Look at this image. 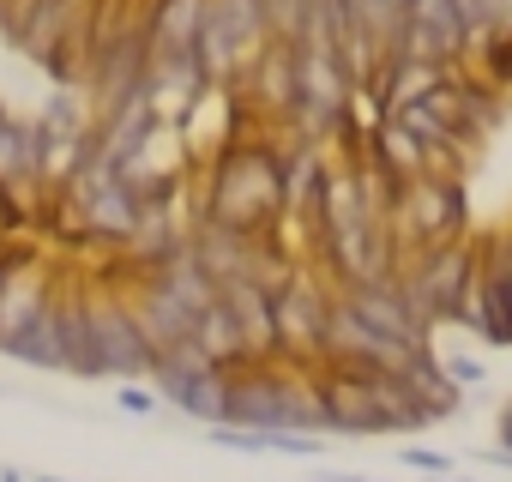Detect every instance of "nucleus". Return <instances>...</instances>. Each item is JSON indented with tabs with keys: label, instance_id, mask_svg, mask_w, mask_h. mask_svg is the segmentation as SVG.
Returning a JSON list of instances; mask_svg holds the SVG:
<instances>
[{
	"label": "nucleus",
	"instance_id": "1",
	"mask_svg": "<svg viewBox=\"0 0 512 482\" xmlns=\"http://www.w3.org/2000/svg\"><path fill=\"white\" fill-rule=\"evenodd\" d=\"M199 217L241 229V235H278L284 223V181H278V127L260 139H235L217 145Z\"/></svg>",
	"mask_w": 512,
	"mask_h": 482
},
{
	"label": "nucleus",
	"instance_id": "2",
	"mask_svg": "<svg viewBox=\"0 0 512 482\" xmlns=\"http://www.w3.org/2000/svg\"><path fill=\"white\" fill-rule=\"evenodd\" d=\"M464 223H470V205H464V181L458 175H416L404 181L386 229L398 241V254L410 248H440V241H464Z\"/></svg>",
	"mask_w": 512,
	"mask_h": 482
},
{
	"label": "nucleus",
	"instance_id": "3",
	"mask_svg": "<svg viewBox=\"0 0 512 482\" xmlns=\"http://www.w3.org/2000/svg\"><path fill=\"white\" fill-rule=\"evenodd\" d=\"M85 338H91V380H145L151 344L139 338L127 302L109 284H85Z\"/></svg>",
	"mask_w": 512,
	"mask_h": 482
},
{
	"label": "nucleus",
	"instance_id": "4",
	"mask_svg": "<svg viewBox=\"0 0 512 482\" xmlns=\"http://www.w3.org/2000/svg\"><path fill=\"white\" fill-rule=\"evenodd\" d=\"M470 266H476L470 241L410 248V254L398 260V284H404V296H410V308H416V320H422L428 332H434L440 320H452V314H458V302H464V284H470Z\"/></svg>",
	"mask_w": 512,
	"mask_h": 482
},
{
	"label": "nucleus",
	"instance_id": "5",
	"mask_svg": "<svg viewBox=\"0 0 512 482\" xmlns=\"http://www.w3.org/2000/svg\"><path fill=\"white\" fill-rule=\"evenodd\" d=\"M470 284H464V302H458V326H470L482 344H512V254L500 241H470Z\"/></svg>",
	"mask_w": 512,
	"mask_h": 482
},
{
	"label": "nucleus",
	"instance_id": "6",
	"mask_svg": "<svg viewBox=\"0 0 512 482\" xmlns=\"http://www.w3.org/2000/svg\"><path fill=\"white\" fill-rule=\"evenodd\" d=\"M326 308L332 290H320L302 266L290 272V284L272 290V332H278V362L314 368L320 362V332H326Z\"/></svg>",
	"mask_w": 512,
	"mask_h": 482
},
{
	"label": "nucleus",
	"instance_id": "7",
	"mask_svg": "<svg viewBox=\"0 0 512 482\" xmlns=\"http://www.w3.org/2000/svg\"><path fill=\"white\" fill-rule=\"evenodd\" d=\"M55 296V272L25 248V241H13L7 266H0V356L13 350V338L43 314V302Z\"/></svg>",
	"mask_w": 512,
	"mask_h": 482
},
{
	"label": "nucleus",
	"instance_id": "8",
	"mask_svg": "<svg viewBox=\"0 0 512 482\" xmlns=\"http://www.w3.org/2000/svg\"><path fill=\"white\" fill-rule=\"evenodd\" d=\"M338 296H344V308H350L362 326H374V332H386V338H398V344H428V326L416 320V308H410L398 272H392V278H368V284H344Z\"/></svg>",
	"mask_w": 512,
	"mask_h": 482
},
{
	"label": "nucleus",
	"instance_id": "9",
	"mask_svg": "<svg viewBox=\"0 0 512 482\" xmlns=\"http://www.w3.org/2000/svg\"><path fill=\"white\" fill-rule=\"evenodd\" d=\"M0 187H7L31 223H37V199H43V145H37V121L7 115L0 121Z\"/></svg>",
	"mask_w": 512,
	"mask_h": 482
},
{
	"label": "nucleus",
	"instance_id": "10",
	"mask_svg": "<svg viewBox=\"0 0 512 482\" xmlns=\"http://www.w3.org/2000/svg\"><path fill=\"white\" fill-rule=\"evenodd\" d=\"M217 302L229 308V320H235V332H241V344H247V356H253V362H272V356H278V332H272V290H266V284L235 278V284H223V290H217Z\"/></svg>",
	"mask_w": 512,
	"mask_h": 482
},
{
	"label": "nucleus",
	"instance_id": "11",
	"mask_svg": "<svg viewBox=\"0 0 512 482\" xmlns=\"http://www.w3.org/2000/svg\"><path fill=\"white\" fill-rule=\"evenodd\" d=\"M151 55H187L205 25V0H151Z\"/></svg>",
	"mask_w": 512,
	"mask_h": 482
},
{
	"label": "nucleus",
	"instance_id": "12",
	"mask_svg": "<svg viewBox=\"0 0 512 482\" xmlns=\"http://www.w3.org/2000/svg\"><path fill=\"white\" fill-rule=\"evenodd\" d=\"M398 380H404V386L416 392V404H422V410H428L434 422L458 416V404H464V392H458V386L446 380V368L434 362V350H428V344H422V350H416V356H410V362L398 368Z\"/></svg>",
	"mask_w": 512,
	"mask_h": 482
},
{
	"label": "nucleus",
	"instance_id": "13",
	"mask_svg": "<svg viewBox=\"0 0 512 482\" xmlns=\"http://www.w3.org/2000/svg\"><path fill=\"white\" fill-rule=\"evenodd\" d=\"M7 356L25 362V368H49V374H61V278H55V296L43 302V314L13 338Z\"/></svg>",
	"mask_w": 512,
	"mask_h": 482
},
{
	"label": "nucleus",
	"instance_id": "14",
	"mask_svg": "<svg viewBox=\"0 0 512 482\" xmlns=\"http://www.w3.org/2000/svg\"><path fill=\"white\" fill-rule=\"evenodd\" d=\"M151 278H157V284H163V290H169V296L187 308V314H205V308L217 302V284H211V272L193 260V248H187V241H181V248H175V254H169V260H163Z\"/></svg>",
	"mask_w": 512,
	"mask_h": 482
},
{
	"label": "nucleus",
	"instance_id": "15",
	"mask_svg": "<svg viewBox=\"0 0 512 482\" xmlns=\"http://www.w3.org/2000/svg\"><path fill=\"white\" fill-rule=\"evenodd\" d=\"M193 344L205 350V362H211V368H241V362H253L223 302H211L205 314H193Z\"/></svg>",
	"mask_w": 512,
	"mask_h": 482
},
{
	"label": "nucleus",
	"instance_id": "16",
	"mask_svg": "<svg viewBox=\"0 0 512 482\" xmlns=\"http://www.w3.org/2000/svg\"><path fill=\"white\" fill-rule=\"evenodd\" d=\"M223 392H229V374L223 368H211V374H199V380H187L169 404L181 410V416H193V422H223Z\"/></svg>",
	"mask_w": 512,
	"mask_h": 482
},
{
	"label": "nucleus",
	"instance_id": "17",
	"mask_svg": "<svg viewBox=\"0 0 512 482\" xmlns=\"http://www.w3.org/2000/svg\"><path fill=\"white\" fill-rule=\"evenodd\" d=\"M398 458H404L410 470H422V476H452V458H446V452H428V446H404Z\"/></svg>",
	"mask_w": 512,
	"mask_h": 482
},
{
	"label": "nucleus",
	"instance_id": "18",
	"mask_svg": "<svg viewBox=\"0 0 512 482\" xmlns=\"http://www.w3.org/2000/svg\"><path fill=\"white\" fill-rule=\"evenodd\" d=\"M121 410H127V416H151V410H157V392H151L145 380H121Z\"/></svg>",
	"mask_w": 512,
	"mask_h": 482
},
{
	"label": "nucleus",
	"instance_id": "19",
	"mask_svg": "<svg viewBox=\"0 0 512 482\" xmlns=\"http://www.w3.org/2000/svg\"><path fill=\"white\" fill-rule=\"evenodd\" d=\"M440 368H446V380H452L458 392H464V386H482V380H488V374H482V362H470V356H452V362H440Z\"/></svg>",
	"mask_w": 512,
	"mask_h": 482
},
{
	"label": "nucleus",
	"instance_id": "20",
	"mask_svg": "<svg viewBox=\"0 0 512 482\" xmlns=\"http://www.w3.org/2000/svg\"><path fill=\"white\" fill-rule=\"evenodd\" d=\"M500 452H512V404L500 410Z\"/></svg>",
	"mask_w": 512,
	"mask_h": 482
},
{
	"label": "nucleus",
	"instance_id": "21",
	"mask_svg": "<svg viewBox=\"0 0 512 482\" xmlns=\"http://www.w3.org/2000/svg\"><path fill=\"white\" fill-rule=\"evenodd\" d=\"M0 482H25V476H19V470H0Z\"/></svg>",
	"mask_w": 512,
	"mask_h": 482
},
{
	"label": "nucleus",
	"instance_id": "22",
	"mask_svg": "<svg viewBox=\"0 0 512 482\" xmlns=\"http://www.w3.org/2000/svg\"><path fill=\"white\" fill-rule=\"evenodd\" d=\"M7 254H13V241H0V266H7Z\"/></svg>",
	"mask_w": 512,
	"mask_h": 482
},
{
	"label": "nucleus",
	"instance_id": "23",
	"mask_svg": "<svg viewBox=\"0 0 512 482\" xmlns=\"http://www.w3.org/2000/svg\"><path fill=\"white\" fill-rule=\"evenodd\" d=\"M31 482H67V476H31Z\"/></svg>",
	"mask_w": 512,
	"mask_h": 482
},
{
	"label": "nucleus",
	"instance_id": "24",
	"mask_svg": "<svg viewBox=\"0 0 512 482\" xmlns=\"http://www.w3.org/2000/svg\"><path fill=\"white\" fill-rule=\"evenodd\" d=\"M434 482H464V476H434Z\"/></svg>",
	"mask_w": 512,
	"mask_h": 482
},
{
	"label": "nucleus",
	"instance_id": "25",
	"mask_svg": "<svg viewBox=\"0 0 512 482\" xmlns=\"http://www.w3.org/2000/svg\"><path fill=\"white\" fill-rule=\"evenodd\" d=\"M7 115H13V109H7V103H0V121H7Z\"/></svg>",
	"mask_w": 512,
	"mask_h": 482
}]
</instances>
